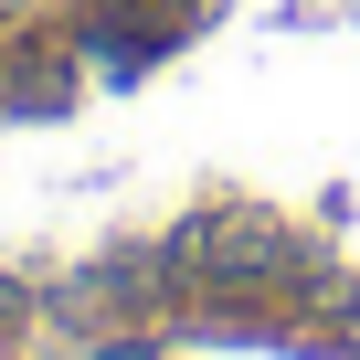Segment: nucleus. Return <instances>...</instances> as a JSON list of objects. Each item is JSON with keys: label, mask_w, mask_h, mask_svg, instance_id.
<instances>
[{"label": "nucleus", "mask_w": 360, "mask_h": 360, "mask_svg": "<svg viewBox=\"0 0 360 360\" xmlns=\"http://www.w3.org/2000/svg\"><path fill=\"white\" fill-rule=\"evenodd\" d=\"M169 265L223 276V286H286V276H307V244L265 212H202V223L169 233Z\"/></svg>", "instance_id": "nucleus-1"}, {"label": "nucleus", "mask_w": 360, "mask_h": 360, "mask_svg": "<svg viewBox=\"0 0 360 360\" xmlns=\"http://www.w3.org/2000/svg\"><path fill=\"white\" fill-rule=\"evenodd\" d=\"M328 339H339V349H360V297H349V307L328 318Z\"/></svg>", "instance_id": "nucleus-2"}]
</instances>
